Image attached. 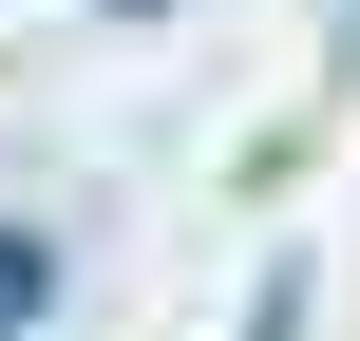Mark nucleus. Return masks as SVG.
<instances>
[{"label": "nucleus", "instance_id": "2", "mask_svg": "<svg viewBox=\"0 0 360 341\" xmlns=\"http://www.w3.org/2000/svg\"><path fill=\"white\" fill-rule=\"evenodd\" d=\"M114 19H171V0H114Z\"/></svg>", "mask_w": 360, "mask_h": 341}, {"label": "nucleus", "instance_id": "1", "mask_svg": "<svg viewBox=\"0 0 360 341\" xmlns=\"http://www.w3.org/2000/svg\"><path fill=\"white\" fill-rule=\"evenodd\" d=\"M57 323V228H0V341Z\"/></svg>", "mask_w": 360, "mask_h": 341}]
</instances>
